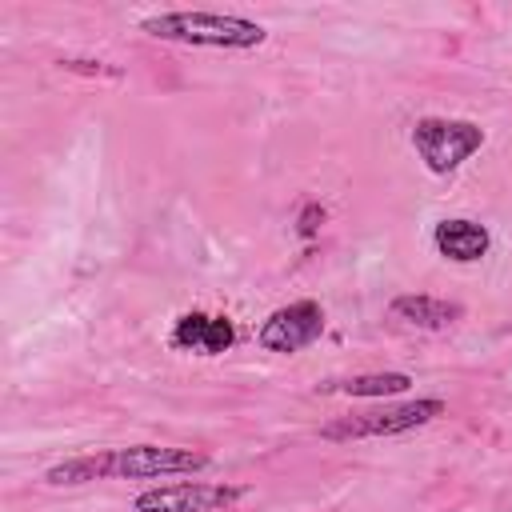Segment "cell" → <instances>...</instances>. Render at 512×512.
I'll return each mask as SVG.
<instances>
[{"label":"cell","mask_w":512,"mask_h":512,"mask_svg":"<svg viewBox=\"0 0 512 512\" xmlns=\"http://www.w3.org/2000/svg\"><path fill=\"white\" fill-rule=\"evenodd\" d=\"M392 316L408 320V324H420V328H448L456 316H460V304H448V300H436V296H396L392 304Z\"/></svg>","instance_id":"9c48e42d"},{"label":"cell","mask_w":512,"mask_h":512,"mask_svg":"<svg viewBox=\"0 0 512 512\" xmlns=\"http://www.w3.org/2000/svg\"><path fill=\"white\" fill-rule=\"evenodd\" d=\"M140 32L172 44H196V48H256L268 36L256 20L224 16V12H160L140 20Z\"/></svg>","instance_id":"7a4b0ae2"},{"label":"cell","mask_w":512,"mask_h":512,"mask_svg":"<svg viewBox=\"0 0 512 512\" xmlns=\"http://www.w3.org/2000/svg\"><path fill=\"white\" fill-rule=\"evenodd\" d=\"M236 340V328L228 316H208V312H184L172 328V344L184 352H200V356H220L228 352Z\"/></svg>","instance_id":"52a82bcc"},{"label":"cell","mask_w":512,"mask_h":512,"mask_svg":"<svg viewBox=\"0 0 512 512\" xmlns=\"http://www.w3.org/2000/svg\"><path fill=\"white\" fill-rule=\"evenodd\" d=\"M320 332H324V308H320L316 300H292V304L276 308V312L260 324L256 340H260L264 352L292 356V352L308 348Z\"/></svg>","instance_id":"8992f818"},{"label":"cell","mask_w":512,"mask_h":512,"mask_svg":"<svg viewBox=\"0 0 512 512\" xmlns=\"http://www.w3.org/2000/svg\"><path fill=\"white\" fill-rule=\"evenodd\" d=\"M432 244H436V252L440 256H448V260H456V264H472V260H480L484 252H488V228L484 224H476V220H440L436 224V232H432Z\"/></svg>","instance_id":"ba28073f"},{"label":"cell","mask_w":512,"mask_h":512,"mask_svg":"<svg viewBox=\"0 0 512 512\" xmlns=\"http://www.w3.org/2000/svg\"><path fill=\"white\" fill-rule=\"evenodd\" d=\"M208 452L196 448H168V444H132V448H108L92 456H76L64 464H52L44 472L48 484H88V480H152V476H180L208 468Z\"/></svg>","instance_id":"6da1fadb"},{"label":"cell","mask_w":512,"mask_h":512,"mask_svg":"<svg viewBox=\"0 0 512 512\" xmlns=\"http://www.w3.org/2000/svg\"><path fill=\"white\" fill-rule=\"evenodd\" d=\"M412 144L420 152V160L428 164V172L448 176L456 172L480 144H484V128L472 120H448V116H424L412 124Z\"/></svg>","instance_id":"277c9868"},{"label":"cell","mask_w":512,"mask_h":512,"mask_svg":"<svg viewBox=\"0 0 512 512\" xmlns=\"http://www.w3.org/2000/svg\"><path fill=\"white\" fill-rule=\"evenodd\" d=\"M448 404L428 396V400H408V404H392V408H368V412H352L340 416L332 424L320 428L324 440H372V436H400L412 428L432 424L436 416H444Z\"/></svg>","instance_id":"3957f363"},{"label":"cell","mask_w":512,"mask_h":512,"mask_svg":"<svg viewBox=\"0 0 512 512\" xmlns=\"http://www.w3.org/2000/svg\"><path fill=\"white\" fill-rule=\"evenodd\" d=\"M408 384H412L408 372H368V376L320 384V392H340V396H396V392H404Z\"/></svg>","instance_id":"30bf717a"},{"label":"cell","mask_w":512,"mask_h":512,"mask_svg":"<svg viewBox=\"0 0 512 512\" xmlns=\"http://www.w3.org/2000/svg\"><path fill=\"white\" fill-rule=\"evenodd\" d=\"M244 496L236 484H200V480H180L164 488H148L132 500L136 512H224Z\"/></svg>","instance_id":"5b68a950"}]
</instances>
